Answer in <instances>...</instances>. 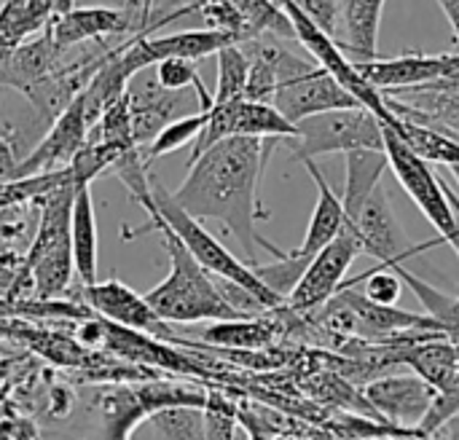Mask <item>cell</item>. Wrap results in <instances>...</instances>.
Returning <instances> with one entry per match:
<instances>
[{
  "mask_svg": "<svg viewBox=\"0 0 459 440\" xmlns=\"http://www.w3.org/2000/svg\"><path fill=\"white\" fill-rule=\"evenodd\" d=\"M277 142L282 140H221L188 161L183 185L172 191L178 207L194 220H218L229 234H234L250 263H255V245L277 258L288 255L255 231L258 220H269V210H264L258 199V185Z\"/></svg>",
  "mask_w": 459,
  "mask_h": 440,
  "instance_id": "1",
  "label": "cell"
},
{
  "mask_svg": "<svg viewBox=\"0 0 459 440\" xmlns=\"http://www.w3.org/2000/svg\"><path fill=\"white\" fill-rule=\"evenodd\" d=\"M159 231L164 250L169 255V274L151 288L145 301L151 309L169 325H191V323H221V320H239L242 315L226 301L221 293L218 277L204 272L194 255L183 247V242L161 223L159 215H151V223L140 231H126L124 237H137Z\"/></svg>",
  "mask_w": 459,
  "mask_h": 440,
  "instance_id": "2",
  "label": "cell"
},
{
  "mask_svg": "<svg viewBox=\"0 0 459 440\" xmlns=\"http://www.w3.org/2000/svg\"><path fill=\"white\" fill-rule=\"evenodd\" d=\"M73 199H75V177L35 199L38 229L24 255V272L13 288L27 285L40 301L62 298L70 290V280L75 274L73 237H70Z\"/></svg>",
  "mask_w": 459,
  "mask_h": 440,
  "instance_id": "3",
  "label": "cell"
},
{
  "mask_svg": "<svg viewBox=\"0 0 459 440\" xmlns=\"http://www.w3.org/2000/svg\"><path fill=\"white\" fill-rule=\"evenodd\" d=\"M151 194H153V207L148 210V215H159L161 223L183 242V247L194 255V261L204 272H210L212 277L226 280L231 285H239L242 290H247L250 296H255L269 312L282 309L288 304L269 285H264L245 261H239L234 253H229L199 220H194L188 212H183L178 207V202L172 199V194L156 177H151Z\"/></svg>",
  "mask_w": 459,
  "mask_h": 440,
  "instance_id": "4",
  "label": "cell"
},
{
  "mask_svg": "<svg viewBox=\"0 0 459 440\" xmlns=\"http://www.w3.org/2000/svg\"><path fill=\"white\" fill-rule=\"evenodd\" d=\"M296 161H315L325 153L385 151L382 121L366 108H344L309 116L296 124V137L282 140Z\"/></svg>",
  "mask_w": 459,
  "mask_h": 440,
  "instance_id": "5",
  "label": "cell"
},
{
  "mask_svg": "<svg viewBox=\"0 0 459 440\" xmlns=\"http://www.w3.org/2000/svg\"><path fill=\"white\" fill-rule=\"evenodd\" d=\"M385 132V153L390 161V169L395 172L398 183L406 188L411 202L422 210V215L433 223L444 245L457 247L459 242V218L452 210V202L446 196V185L430 164H425L387 124H382Z\"/></svg>",
  "mask_w": 459,
  "mask_h": 440,
  "instance_id": "6",
  "label": "cell"
},
{
  "mask_svg": "<svg viewBox=\"0 0 459 440\" xmlns=\"http://www.w3.org/2000/svg\"><path fill=\"white\" fill-rule=\"evenodd\" d=\"M280 8L285 11V16L290 19L293 24V32H296V40L312 54V59L317 62V67H323L331 78H336L366 110H371L382 124H390L395 116L393 110L387 108V99L379 89H374L358 70L355 59H350L344 54V48L336 43L333 35H328L325 30H320L304 11H299L290 0H277Z\"/></svg>",
  "mask_w": 459,
  "mask_h": 440,
  "instance_id": "7",
  "label": "cell"
},
{
  "mask_svg": "<svg viewBox=\"0 0 459 440\" xmlns=\"http://www.w3.org/2000/svg\"><path fill=\"white\" fill-rule=\"evenodd\" d=\"M358 245H360V253L371 255L374 261H379L382 269H390V272H401L406 269L403 263L436 245H444V239H433V242H425V245H411L403 234V229L398 226L395 220V212L390 207V199H387V191L379 185L344 223Z\"/></svg>",
  "mask_w": 459,
  "mask_h": 440,
  "instance_id": "8",
  "label": "cell"
},
{
  "mask_svg": "<svg viewBox=\"0 0 459 440\" xmlns=\"http://www.w3.org/2000/svg\"><path fill=\"white\" fill-rule=\"evenodd\" d=\"M229 137H258V140H290L296 137V124H290L274 105L234 99L223 105H212L207 110V126L194 142L191 161L202 156L221 140Z\"/></svg>",
  "mask_w": 459,
  "mask_h": 440,
  "instance_id": "9",
  "label": "cell"
},
{
  "mask_svg": "<svg viewBox=\"0 0 459 440\" xmlns=\"http://www.w3.org/2000/svg\"><path fill=\"white\" fill-rule=\"evenodd\" d=\"M358 255H360V245H358L355 234L344 226V231L328 247H323L317 255L309 258L304 277L288 296V309L304 320H309L315 312H320L342 290L347 269L352 266V261Z\"/></svg>",
  "mask_w": 459,
  "mask_h": 440,
  "instance_id": "10",
  "label": "cell"
},
{
  "mask_svg": "<svg viewBox=\"0 0 459 440\" xmlns=\"http://www.w3.org/2000/svg\"><path fill=\"white\" fill-rule=\"evenodd\" d=\"M436 395L438 393L417 374H387L363 387L366 403L382 422L414 433H420L425 417L436 403Z\"/></svg>",
  "mask_w": 459,
  "mask_h": 440,
  "instance_id": "11",
  "label": "cell"
},
{
  "mask_svg": "<svg viewBox=\"0 0 459 440\" xmlns=\"http://www.w3.org/2000/svg\"><path fill=\"white\" fill-rule=\"evenodd\" d=\"M290 124H299L309 116L328 113V110H344V108H363L336 78H331L323 67L312 65L304 73L282 81L277 86L274 102H272Z\"/></svg>",
  "mask_w": 459,
  "mask_h": 440,
  "instance_id": "12",
  "label": "cell"
},
{
  "mask_svg": "<svg viewBox=\"0 0 459 440\" xmlns=\"http://www.w3.org/2000/svg\"><path fill=\"white\" fill-rule=\"evenodd\" d=\"M81 296H83V304L97 317H102V320H108V323H113L118 328L137 331V333H148V336H156L161 341H172L175 339L169 323H164L151 309V304L145 301V296L134 293L129 285H124L118 280L86 285Z\"/></svg>",
  "mask_w": 459,
  "mask_h": 440,
  "instance_id": "13",
  "label": "cell"
},
{
  "mask_svg": "<svg viewBox=\"0 0 459 440\" xmlns=\"http://www.w3.org/2000/svg\"><path fill=\"white\" fill-rule=\"evenodd\" d=\"M46 30H48L51 40L56 43V48L65 54L89 40H102V38H124L126 40L134 35H153L151 30L143 27V19L137 11L81 8V5L51 19V24Z\"/></svg>",
  "mask_w": 459,
  "mask_h": 440,
  "instance_id": "14",
  "label": "cell"
},
{
  "mask_svg": "<svg viewBox=\"0 0 459 440\" xmlns=\"http://www.w3.org/2000/svg\"><path fill=\"white\" fill-rule=\"evenodd\" d=\"M89 132H91V126L86 121L83 105L75 97L51 121V126L43 134V140L24 156V161L19 167V177H32V175H46V172L67 169L75 161V156L83 151V145L89 140Z\"/></svg>",
  "mask_w": 459,
  "mask_h": 440,
  "instance_id": "15",
  "label": "cell"
},
{
  "mask_svg": "<svg viewBox=\"0 0 459 440\" xmlns=\"http://www.w3.org/2000/svg\"><path fill=\"white\" fill-rule=\"evenodd\" d=\"M358 70L374 89H379L382 94H393V91H406L457 75L459 51L457 54H401L390 59H371V62H358Z\"/></svg>",
  "mask_w": 459,
  "mask_h": 440,
  "instance_id": "16",
  "label": "cell"
},
{
  "mask_svg": "<svg viewBox=\"0 0 459 440\" xmlns=\"http://www.w3.org/2000/svg\"><path fill=\"white\" fill-rule=\"evenodd\" d=\"M293 317L296 315L285 304L282 309H274L258 317L210 323L202 331V339L196 344L204 349H223V352H266V349H274L280 333L290 328Z\"/></svg>",
  "mask_w": 459,
  "mask_h": 440,
  "instance_id": "17",
  "label": "cell"
},
{
  "mask_svg": "<svg viewBox=\"0 0 459 440\" xmlns=\"http://www.w3.org/2000/svg\"><path fill=\"white\" fill-rule=\"evenodd\" d=\"M126 102H129V116H132V134L140 151H145L156 134L175 121L180 105H183V91H167L159 86L156 75L145 78V70L137 73L129 86H126Z\"/></svg>",
  "mask_w": 459,
  "mask_h": 440,
  "instance_id": "18",
  "label": "cell"
},
{
  "mask_svg": "<svg viewBox=\"0 0 459 440\" xmlns=\"http://www.w3.org/2000/svg\"><path fill=\"white\" fill-rule=\"evenodd\" d=\"M62 59L65 51H59L48 30H43L8 51V56L0 62V86H8L27 97L38 83H43L51 73H56L65 65Z\"/></svg>",
  "mask_w": 459,
  "mask_h": 440,
  "instance_id": "19",
  "label": "cell"
},
{
  "mask_svg": "<svg viewBox=\"0 0 459 440\" xmlns=\"http://www.w3.org/2000/svg\"><path fill=\"white\" fill-rule=\"evenodd\" d=\"M387 0H336V43L358 62L379 59V27Z\"/></svg>",
  "mask_w": 459,
  "mask_h": 440,
  "instance_id": "20",
  "label": "cell"
},
{
  "mask_svg": "<svg viewBox=\"0 0 459 440\" xmlns=\"http://www.w3.org/2000/svg\"><path fill=\"white\" fill-rule=\"evenodd\" d=\"M304 167H307V172L312 175V180L317 185V204H315L307 237H304V242L293 253L301 255V258H312V255H317L323 247H328L344 231L347 212H344L342 196H336V191L328 185V180L320 172V167L315 161H304Z\"/></svg>",
  "mask_w": 459,
  "mask_h": 440,
  "instance_id": "21",
  "label": "cell"
},
{
  "mask_svg": "<svg viewBox=\"0 0 459 440\" xmlns=\"http://www.w3.org/2000/svg\"><path fill=\"white\" fill-rule=\"evenodd\" d=\"M70 237H73V263L75 277L81 285L97 282V215L91 202V185L75 183V199H73V220H70Z\"/></svg>",
  "mask_w": 459,
  "mask_h": 440,
  "instance_id": "22",
  "label": "cell"
},
{
  "mask_svg": "<svg viewBox=\"0 0 459 440\" xmlns=\"http://www.w3.org/2000/svg\"><path fill=\"white\" fill-rule=\"evenodd\" d=\"M425 164H444V167H459V140L428 124H417L409 118H393L387 124Z\"/></svg>",
  "mask_w": 459,
  "mask_h": 440,
  "instance_id": "23",
  "label": "cell"
},
{
  "mask_svg": "<svg viewBox=\"0 0 459 440\" xmlns=\"http://www.w3.org/2000/svg\"><path fill=\"white\" fill-rule=\"evenodd\" d=\"M347 159V185H344V212L347 218L382 185V175L390 167L385 151H352Z\"/></svg>",
  "mask_w": 459,
  "mask_h": 440,
  "instance_id": "24",
  "label": "cell"
},
{
  "mask_svg": "<svg viewBox=\"0 0 459 440\" xmlns=\"http://www.w3.org/2000/svg\"><path fill=\"white\" fill-rule=\"evenodd\" d=\"M245 22L250 38L255 35H274V38H296L290 19L280 8L277 0H226Z\"/></svg>",
  "mask_w": 459,
  "mask_h": 440,
  "instance_id": "25",
  "label": "cell"
},
{
  "mask_svg": "<svg viewBox=\"0 0 459 440\" xmlns=\"http://www.w3.org/2000/svg\"><path fill=\"white\" fill-rule=\"evenodd\" d=\"M204 126H207V110H199V113L180 116V118L169 121V124L156 134V140L143 151L145 164H151V161H156V159H161V156H167V153H175V151H180V148L188 145V142H196Z\"/></svg>",
  "mask_w": 459,
  "mask_h": 440,
  "instance_id": "26",
  "label": "cell"
},
{
  "mask_svg": "<svg viewBox=\"0 0 459 440\" xmlns=\"http://www.w3.org/2000/svg\"><path fill=\"white\" fill-rule=\"evenodd\" d=\"M215 56H218V86H215V94H212V105L245 99L247 67L250 65H247V56L239 48V43L237 46H226Z\"/></svg>",
  "mask_w": 459,
  "mask_h": 440,
  "instance_id": "27",
  "label": "cell"
},
{
  "mask_svg": "<svg viewBox=\"0 0 459 440\" xmlns=\"http://www.w3.org/2000/svg\"><path fill=\"white\" fill-rule=\"evenodd\" d=\"M73 177V169H59V172H46V175H32V177H19L0 183V212H8L22 204H32L38 196L48 194L51 188L67 183Z\"/></svg>",
  "mask_w": 459,
  "mask_h": 440,
  "instance_id": "28",
  "label": "cell"
},
{
  "mask_svg": "<svg viewBox=\"0 0 459 440\" xmlns=\"http://www.w3.org/2000/svg\"><path fill=\"white\" fill-rule=\"evenodd\" d=\"M148 422L161 440H204V411L196 406L161 409Z\"/></svg>",
  "mask_w": 459,
  "mask_h": 440,
  "instance_id": "29",
  "label": "cell"
},
{
  "mask_svg": "<svg viewBox=\"0 0 459 440\" xmlns=\"http://www.w3.org/2000/svg\"><path fill=\"white\" fill-rule=\"evenodd\" d=\"M204 440H234L239 417H237V403L221 393V390H207V403H204Z\"/></svg>",
  "mask_w": 459,
  "mask_h": 440,
  "instance_id": "30",
  "label": "cell"
},
{
  "mask_svg": "<svg viewBox=\"0 0 459 440\" xmlns=\"http://www.w3.org/2000/svg\"><path fill=\"white\" fill-rule=\"evenodd\" d=\"M358 280H360V282H366L363 296H366L368 301L379 304V306H395V301L401 298L403 280H401L395 272H390V269L377 266V269L366 272V274H363V277H358Z\"/></svg>",
  "mask_w": 459,
  "mask_h": 440,
  "instance_id": "31",
  "label": "cell"
},
{
  "mask_svg": "<svg viewBox=\"0 0 459 440\" xmlns=\"http://www.w3.org/2000/svg\"><path fill=\"white\" fill-rule=\"evenodd\" d=\"M75 5H81V8H116V11H137V13H140V19H143V27H145V30H151V32H156V30H161L164 24H169V22H175V19L186 16V13H183V8H169V11H164L161 16H156V19H153V24H148V22H145V13H143V5H145V0H75Z\"/></svg>",
  "mask_w": 459,
  "mask_h": 440,
  "instance_id": "32",
  "label": "cell"
},
{
  "mask_svg": "<svg viewBox=\"0 0 459 440\" xmlns=\"http://www.w3.org/2000/svg\"><path fill=\"white\" fill-rule=\"evenodd\" d=\"M24 156L19 153V134L11 124H0V183L16 180Z\"/></svg>",
  "mask_w": 459,
  "mask_h": 440,
  "instance_id": "33",
  "label": "cell"
},
{
  "mask_svg": "<svg viewBox=\"0 0 459 440\" xmlns=\"http://www.w3.org/2000/svg\"><path fill=\"white\" fill-rule=\"evenodd\" d=\"M299 11H304L320 30L336 38V0H290Z\"/></svg>",
  "mask_w": 459,
  "mask_h": 440,
  "instance_id": "34",
  "label": "cell"
},
{
  "mask_svg": "<svg viewBox=\"0 0 459 440\" xmlns=\"http://www.w3.org/2000/svg\"><path fill=\"white\" fill-rule=\"evenodd\" d=\"M438 5L444 8V13H446V19H449V24H452V30H455L459 40V0H438Z\"/></svg>",
  "mask_w": 459,
  "mask_h": 440,
  "instance_id": "35",
  "label": "cell"
},
{
  "mask_svg": "<svg viewBox=\"0 0 459 440\" xmlns=\"http://www.w3.org/2000/svg\"><path fill=\"white\" fill-rule=\"evenodd\" d=\"M449 172H452V177L457 180V185H459V167H449Z\"/></svg>",
  "mask_w": 459,
  "mask_h": 440,
  "instance_id": "36",
  "label": "cell"
},
{
  "mask_svg": "<svg viewBox=\"0 0 459 440\" xmlns=\"http://www.w3.org/2000/svg\"><path fill=\"white\" fill-rule=\"evenodd\" d=\"M5 56H8V51H3V48H0V62H3Z\"/></svg>",
  "mask_w": 459,
  "mask_h": 440,
  "instance_id": "37",
  "label": "cell"
}]
</instances>
